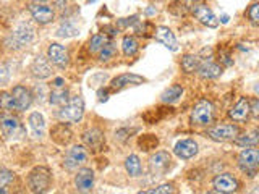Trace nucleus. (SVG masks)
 Returning <instances> with one entry per match:
<instances>
[{"instance_id":"nucleus-27","label":"nucleus","mask_w":259,"mask_h":194,"mask_svg":"<svg viewBox=\"0 0 259 194\" xmlns=\"http://www.w3.org/2000/svg\"><path fill=\"white\" fill-rule=\"evenodd\" d=\"M201 57L199 55H194V54H186L183 55V59L180 62L182 65V70L183 73H186V75H191V73H196L199 65H201Z\"/></svg>"},{"instance_id":"nucleus-45","label":"nucleus","mask_w":259,"mask_h":194,"mask_svg":"<svg viewBox=\"0 0 259 194\" xmlns=\"http://www.w3.org/2000/svg\"><path fill=\"white\" fill-rule=\"evenodd\" d=\"M97 95H99L101 102H105L109 99V91H107V89H99V91H97Z\"/></svg>"},{"instance_id":"nucleus-9","label":"nucleus","mask_w":259,"mask_h":194,"mask_svg":"<svg viewBox=\"0 0 259 194\" xmlns=\"http://www.w3.org/2000/svg\"><path fill=\"white\" fill-rule=\"evenodd\" d=\"M81 141H83L84 148L91 152H101L105 146V133L97 126L88 128L86 131H83V134H81Z\"/></svg>"},{"instance_id":"nucleus-26","label":"nucleus","mask_w":259,"mask_h":194,"mask_svg":"<svg viewBox=\"0 0 259 194\" xmlns=\"http://www.w3.org/2000/svg\"><path fill=\"white\" fill-rule=\"evenodd\" d=\"M125 170L132 178H138L143 175V164L136 154H132V156L125 159Z\"/></svg>"},{"instance_id":"nucleus-14","label":"nucleus","mask_w":259,"mask_h":194,"mask_svg":"<svg viewBox=\"0 0 259 194\" xmlns=\"http://www.w3.org/2000/svg\"><path fill=\"white\" fill-rule=\"evenodd\" d=\"M191 12L194 16H196V20L201 24H204V26H207V28H217L219 26L217 16L204 2H194L191 7Z\"/></svg>"},{"instance_id":"nucleus-43","label":"nucleus","mask_w":259,"mask_h":194,"mask_svg":"<svg viewBox=\"0 0 259 194\" xmlns=\"http://www.w3.org/2000/svg\"><path fill=\"white\" fill-rule=\"evenodd\" d=\"M52 4H54V8H55V10L63 12L65 8L68 7V0H52Z\"/></svg>"},{"instance_id":"nucleus-1","label":"nucleus","mask_w":259,"mask_h":194,"mask_svg":"<svg viewBox=\"0 0 259 194\" xmlns=\"http://www.w3.org/2000/svg\"><path fill=\"white\" fill-rule=\"evenodd\" d=\"M36 39V29L29 21H21L16 24V28L7 36L5 39V47L8 51H21V48L28 47L32 40Z\"/></svg>"},{"instance_id":"nucleus-7","label":"nucleus","mask_w":259,"mask_h":194,"mask_svg":"<svg viewBox=\"0 0 259 194\" xmlns=\"http://www.w3.org/2000/svg\"><path fill=\"white\" fill-rule=\"evenodd\" d=\"M238 167L248 178H254L259 168V151L256 148H245L238 154Z\"/></svg>"},{"instance_id":"nucleus-46","label":"nucleus","mask_w":259,"mask_h":194,"mask_svg":"<svg viewBox=\"0 0 259 194\" xmlns=\"http://www.w3.org/2000/svg\"><path fill=\"white\" fill-rule=\"evenodd\" d=\"M102 31H107L110 36H117V34H118V29H117V28H113V26H104Z\"/></svg>"},{"instance_id":"nucleus-31","label":"nucleus","mask_w":259,"mask_h":194,"mask_svg":"<svg viewBox=\"0 0 259 194\" xmlns=\"http://www.w3.org/2000/svg\"><path fill=\"white\" fill-rule=\"evenodd\" d=\"M78 34H79V28H76V24L71 23V21L62 23L60 28L55 31V36L62 37V39H70V37H75Z\"/></svg>"},{"instance_id":"nucleus-22","label":"nucleus","mask_w":259,"mask_h":194,"mask_svg":"<svg viewBox=\"0 0 259 194\" xmlns=\"http://www.w3.org/2000/svg\"><path fill=\"white\" fill-rule=\"evenodd\" d=\"M154 37H156V40H159L162 45H165L168 51H172V52L178 51V40H177L175 34L170 28L157 26L156 29H154Z\"/></svg>"},{"instance_id":"nucleus-47","label":"nucleus","mask_w":259,"mask_h":194,"mask_svg":"<svg viewBox=\"0 0 259 194\" xmlns=\"http://www.w3.org/2000/svg\"><path fill=\"white\" fill-rule=\"evenodd\" d=\"M62 86H65V79L63 78H55L52 87H62Z\"/></svg>"},{"instance_id":"nucleus-33","label":"nucleus","mask_w":259,"mask_h":194,"mask_svg":"<svg viewBox=\"0 0 259 194\" xmlns=\"http://www.w3.org/2000/svg\"><path fill=\"white\" fill-rule=\"evenodd\" d=\"M99 54V60L101 62H109V60H112L113 57H115V54H117V45L112 42V40H107L102 47H101V51L97 52Z\"/></svg>"},{"instance_id":"nucleus-4","label":"nucleus","mask_w":259,"mask_h":194,"mask_svg":"<svg viewBox=\"0 0 259 194\" xmlns=\"http://www.w3.org/2000/svg\"><path fill=\"white\" fill-rule=\"evenodd\" d=\"M57 117L65 123H79L84 117V101L81 95L70 97L67 104H63L60 110L57 112Z\"/></svg>"},{"instance_id":"nucleus-11","label":"nucleus","mask_w":259,"mask_h":194,"mask_svg":"<svg viewBox=\"0 0 259 194\" xmlns=\"http://www.w3.org/2000/svg\"><path fill=\"white\" fill-rule=\"evenodd\" d=\"M12 95L15 101L16 112H26L32 105V102H34V94H32L29 87L23 86V84H16L12 89Z\"/></svg>"},{"instance_id":"nucleus-38","label":"nucleus","mask_w":259,"mask_h":194,"mask_svg":"<svg viewBox=\"0 0 259 194\" xmlns=\"http://www.w3.org/2000/svg\"><path fill=\"white\" fill-rule=\"evenodd\" d=\"M143 192L144 194H172V192H175V186L170 183H164V184L156 186V188H152V189H146Z\"/></svg>"},{"instance_id":"nucleus-17","label":"nucleus","mask_w":259,"mask_h":194,"mask_svg":"<svg viewBox=\"0 0 259 194\" xmlns=\"http://www.w3.org/2000/svg\"><path fill=\"white\" fill-rule=\"evenodd\" d=\"M51 139L57 146H60V148H67V146H70L73 141V131L68 126V123L60 121V123L54 125L51 128Z\"/></svg>"},{"instance_id":"nucleus-41","label":"nucleus","mask_w":259,"mask_h":194,"mask_svg":"<svg viewBox=\"0 0 259 194\" xmlns=\"http://www.w3.org/2000/svg\"><path fill=\"white\" fill-rule=\"evenodd\" d=\"M138 21H140V20H138V16L135 15V16H132V18H121V20H118L117 24H118L120 28H128V26H135Z\"/></svg>"},{"instance_id":"nucleus-37","label":"nucleus","mask_w":259,"mask_h":194,"mask_svg":"<svg viewBox=\"0 0 259 194\" xmlns=\"http://www.w3.org/2000/svg\"><path fill=\"white\" fill-rule=\"evenodd\" d=\"M15 172H12V170H8L5 167H0V186L2 188H7V186H10L13 181H15Z\"/></svg>"},{"instance_id":"nucleus-32","label":"nucleus","mask_w":259,"mask_h":194,"mask_svg":"<svg viewBox=\"0 0 259 194\" xmlns=\"http://www.w3.org/2000/svg\"><path fill=\"white\" fill-rule=\"evenodd\" d=\"M159 146V137L156 134H143L138 139V148L144 152H149L152 149H157Z\"/></svg>"},{"instance_id":"nucleus-34","label":"nucleus","mask_w":259,"mask_h":194,"mask_svg":"<svg viewBox=\"0 0 259 194\" xmlns=\"http://www.w3.org/2000/svg\"><path fill=\"white\" fill-rule=\"evenodd\" d=\"M0 110H4V112H13V110H16L12 92L0 91Z\"/></svg>"},{"instance_id":"nucleus-25","label":"nucleus","mask_w":259,"mask_h":194,"mask_svg":"<svg viewBox=\"0 0 259 194\" xmlns=\"http://www.w3.org/2000/svg\"><path fill=\"white\" fill-rule=\"evenodd\" d=\"M182 95H183V87L180 84H172L160 94V102L167 104V105H172V104H177L178 101H180Z\"/></svg>"},{"instance_id":"nucleus-16","label":"nucleus","mask_w":259,"mask_h":194,"mask_svg":"<svg viewBox=\"0 0 259 194\" xmlns=\"http://www.w3.org/2000/svg\"><path fill=\"white\" fill-rule=\"evenodd\" d=\"M94 180H96V175H94V170L93 168H78L76 170V175H75V188L78 192H91L94 188Z\"/></svg>"},{"instance_id":"nucleus-19","label":"nucleus","mask_w":259,"mask_h":194,"mask_svg":"<svg viewBox=\"0 0 259 194\" xmlns=\"http://www.w3.org/2000/svg\"><path fill=\"white\" fill-rule=\"evenodd\" d=\"M29 71H31V76L36 79H47L52 76L51 62H49L47 57H42V55H37L36 59L32 60Z\"/></svg>"},{"instance_id":"nucleus-29","label":"nucleus","mask_w":259,"mask_h":194,"mask_svg":"<svg viewBox=\"0 0 259 194\" xmlns=\"http://www.w3.org/2000/svg\"><path fill=\"white\" fill-rule=\"evenodd\" d=\"M70 99V91L68 87H52V92L49 95V102L52 105H57V107H62L63 104H67Z\"/></svg>"},{"instance_id":"nucleus-30","label":"nucleus","mask_w":259,"mask_h":194,"mask_svg":"<svg viewBox=\"0 0 259 194\" xmlns=\"http://www.w3.org/2000/svg\"><path fill=\"white\" fill-rule=\"evenodd\" d=\"M140 51V44L135 36H123L121 39V52H123L125 57H135Z\"/></svg>"},{"instance_id":"nucleus-20","label":"nucleus","mask_w":259,"mask_h":194,"mask_svg":"<svg viewBox=\"0 0 259 194\" xmlns=\"http://www.w3.org/2000/svg\"><path fill=\"white\" fill-rule=\"evenodd\" d=\"M146 83V78L135 75V73H123V75H118L110 81V89L112 91H121L128 86H138Z\"/></svg>"},{"instance_id":"nucleus-23","label":"nucleus","mask_w":259,"mask_h":194,"mask_svg":"<svg viewBox=\"0 0 259 194\" xmlns=\"http://www.w3.org/2000/svg\"><path fill=\"white\" fill-rule=\"evenodd\" d=\"M222 71L224 68L221 63H217L214 60H201V65L196 73L202 79H217L222 75Z\"/></svg>"},{"instance_id":"nucleus-8","label":"nucleus","mask_w":259,"mask_h":194,"mask_svg":"<svg viewBox=\"0 0 259 194\" xmlns=\"http://www.w3.org/2000/svg\"><path fill=\"white\" fill-rule=\"evenodd\" d=\"M88 162V151L84 146H71V148L65 152L63 157V168L68 172H76L79 167H83Z\"/></svg>"},{"instance_id":"nucleus-13","label":"nucleus","mask_w":259,"mask_h":194,"mask_svg":"<svg viewBox=\"0 0 259 194\" xmlns=\"http://www.w3.org/2000/svg\"><path fill=\"white\" fill-rule=\"evenodd\" d=\"M29 13L37 24H49L55 20V8L47 4H29Z\"/></svg>"},{"instance_id":"nucleus-2","label":"nucleus","mask_w":259,"mask_h":194,"mask_svg":"<svg viewBox=\"0 0 259 194\" xmlns=\"http://www.w3.org/2000/svg\"><path fill=\"white\" fill-rule=\"evenodd\" d=\"M28 188L34 194L49 192L52 188V172L46 165H37L28 173Z\"/></svg>"},{"instance_id":"nucleus-36","label":"nucleus","mask_w":259,"mask_h":194,"mask_svg":"<svg viewBox=\"0 0 259 194\" xmlns=\"http://www.w3.org/2000/svg\"><path fill=\"white\" fill-rule=\"evenodd\" d=\"M105 42H107V39H105L104 34H94L91 39H89V45H88L89 52H91V54L99 52V51H101V47H102Z\"/></svg>"},{"instance_id":"nucleus-28","label":"nucleus","mask_w":259,"mask_h":194,"mask_svg":"<svg viewBox=\"0 0 259 194\" xmlns=\"http://www.w3.org/2000/svg\"><path fill=\"white\" fill-rule=\"evenodd\" d=\"M233 142L240 146V148H256L259 142V133L257 129H253L251 133H245V134H238L233 139Z\"/></svg>"},{"instance_id":"nucleus-15","label":"nucleus","mask_w":259,"mask_h":194,"mask_svg":"<svg viewBox=\"0 0 259 194\" xmlns=\"http://www.w3.org/2000/svg\"><path fill=\"white\" fill-rule=\"evenodd\" d=\"M170 164H172L170 154L165 151H159L149 157V172L154 176H162L168 170Z\"/></svg>"},{"instance_id":"nucleus-10","label":"nucleus","mask_w":259,"mask_h":194,"mask_svg":"<svg viewBox=\"0 0 259 194\" xmlns=\"http://www.w3.org/2000/svg\"><path fill=\"white\" fill-rule=\"evenodd\" d=\"M212 188L214 192L232 194L240 189V183L232 173H217L212 180Z\"/></svg>"},{"instance_id":"nucleus-48","label":"nucleus","mask_w":259,"mask_h":194,"mask_svg":"<svg viewBox=\"0 0 259 194\" xmlns=\"http://www.w3.org/2000/svg\"><path fill=\"white\" fill-rule=\"evenodd\" d=\"M156 13H157V10H156V8H154L152 5L146 8V15H148V16H152V15H156Z\"/></svg>"},{"instance_id":"nucleus-44","label":"nucleus","mask_w":259,"mask_h":194,"mask_svg":"<svg viewBox=\"0 0 259 194\" xmlns=\"http://www.w3.org/2000/svg\"><path fill=\"white\" fill-rule=\"evenodd\" d=\"M219 60H221V63H224L225 65V67H232V65H233V60H232V57H230V54H221V59H219Z\"/></svg>"},{"instance_id":"nucleus-18","label":"nucleus","mask_w":259,"mask_h":194,"mask_svg":"<svg viewBox=\"0 0 259 194\" xmlns=\"http://www.w3.org/2000/svg\"><path fill=\"white\" fill-rule=\"evenodd\" d=\"M174 152L178 159L182 160H190L193 159L194 156H198L199 152V146L194 139H190V137H186V139H180L177 141V144L174 146Z\"/></svg>"},{"instance_id":"nucleus-42","label":"nucleus","mask_w":259,"mask_h":194,"mask_svg":"<svg viewBox=\"0 0 259 194\" xmlns=\"http://www.w3.org/2000/svg\"><path fill=\"white\" fill-rule=\"evenodd\" d=\"M249 112H251V115H253L254 118L259 115V101L256 99V97L249 101Z\"/></svg>"},{"instance_id":"nucleus-35","label":"nucleus","mask_w":259,"mask_h":194,"mask_svg":"<svg viewBox=\"0 0 259 194\" xmlns=\"http://www.w3.org/2000/svg\"><path fill=\"white\" fill-rule=\"evenodd\" d=\"M135 133H138V128H118L117 131H115V134H113V139H115L117 142H126L130 137H132Z\"/></svg>"},{"instance_id":"nucleus-40","label":"nucleus","mask_w":259,"mask_h":194,"mask_svg":"<svg viewBox=\"0 0 259 194\" xmlns=\"http://www.w3.org/2000/svg\"><path fill=\"white\" fill-rule=\"evenodd\" d=\"M10 76H12L10 67L8 65H0V86L7 84L10 81Z\"/></svg>"},{"instance_id":"nucleus-3","label":"nucleus","mask_w":259,"mask_h":194,"mask_svg":"<svg viewBox=\"0 0 259 194\" xmlns=\"http://www.w3.org/2000/svg\"><path fill=\"white\" fill-rule=\"evenodd\" d=\"M215 118V107L214 104L207 99H201L194 104L190 115V123L196 128H207L212 125Z\"/></svg>"},{"instance_id":"nucleus-5","label":"nucleus","mask_w":259,"mask_h":194,"mask_svg":"<svg viewBox=\"0 0 259 194\" xmlns=\"http://www.w3.org/2000/svg\"><path fill=\"white\" fill-rule=\"evenodd\" d=\"M0 134L5 139H16L24 134V128L21 125L20 118L13 115L12 112L0 113Z\"/></svg>"},{"instance_id":"nucleus-24","label":"nucleus","mask_w":259,"mask_h":194,"mask_svg":"<svg viewBox=\"0 0 259 194\" xmlns=\"http://www.w3.org/2000/svg\"><path fill=\"white\" fill-rule=\"evenodd\" d=\"M28 128L31 134L36 137V139H42V136L46 133V118L42 113L39 112H32L28 117Z\"/></svg>"},{"instance_id":"nucleus-6","label":"nucleus","mask_w":259,"mask_h":194,"mask_svg":"<svg viewBox=\"0 0 259 194\" xmlns=\"http://www.w3.org/2000/svg\"><path fill=\"white\" fill-rule=\"evenodd\" d=\"M241 133V129L238 125L233 123H219L214 126H207L206 136L209 139H212L215 142H229L233 141L235 137Z\"/></svg>"},{"instance_id":"nucleus-49","label":"nucleus","mask_w":259,"mask_h":194,"mask_svg":"<svg viewBox=\"0 0 259 194\" xmlns=\"http://www.w3.org/2000/svg\"><path fill=\"white\" fill-rule=\"evenodd\" d=\"M221 20H222V23H229V16H227V15H224Z\"/></svg>"},{"instance_id":"nucleus-39","label":"nucleus","mask_w":259,"mask_h":194,"mask_svg":"<svg viewBox=\"0 0 259 194\" xmlns=\"http://www.w3.org/2000/svg\"><path fill=\"white\" fill-rule=\"evenodd\" d=\"M246 15H248V18H249L251 23L257 24V21H259V4H253V5H251L248 8Z\"/></svg>"},{"instance_id":"nucleus-21","label":"nucleus","mask_w":259,"mask_h":194,"mask_svg":"<svg viewBox=\"0 0 259 194\" xmlns=\"http://www.w3.org/2000/svg\"><path fill=\"white\" fill-rule=\"evenodd\" d=\"M249 117H251L249 99H246V97H241V99L229 110V118L235 121V123H246Z\"/></svg>"},{"instance_id":"nucleus-12","label":"nucleus","mask_w":259,"mask_h":194,"mask_svg":"<svg viewBox=\"0 0 259 194\" xmlns=\"http://www.w3.org/2000/svg\"><path fill=\"white\" fill-rule=\"evenodd\" d=\"M47 59L52 65H55L57 68H67L70 63V54L68 48L59 44V42H52L47 47Z\"/></svg>"}]
</instances>
